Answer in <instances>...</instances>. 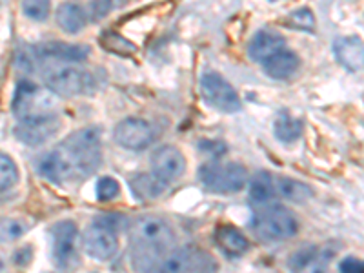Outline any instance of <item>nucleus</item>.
<instances>
[{
    "label": "nucleus",
    "mask_w": 364,
    "mask_h": 273,
    "mask_svg": "<svg viewBox=\"0 0 364 273\" xmlns=\"http://www.w3.org/2000/svg\"><path fill=\"white\" fill-rule=\"evenodd\" d=\"M102 162V142L97 126L77 129L63 144L42 155L37 171L53 184L84 181L99 170Z\"/></svg>",
    "instance_id": "1"
},
{
    "label": "nucleus",
    "mask_w": 364,
    "mask_h": 273,
    "mask_svg": "<svg viewBox=\"0 0 364 273\" xmlns=\"http://www.w3.org/2000/svg\"><path fill=\"white\" fill-rule=\"evenodd\" d=\"M177 245L171 226L161 217H142L132 226L129 259L136 272H161L162 262Z\"/></svg>",
    "instance_id": "2"
},
{
    "label": "nucleus",
    "mask_w": 364,
    "mask_h": 273,
    "mask_svg": "<svg viewBox=\"0 0 364 273\" xmlns=\"http://www.w3.org/2000/svg\"><path fill=\"white\" fill-rule=\"evenodd\" d=\"M42 80L57 97L86 95L95 87V79L82 68L68 66L66 63H46L42 66Z\"/></svg>",
    "instance_id": "3"
},
{
    "label": "nucleus",
    "mask_w": 364,
    "mask_h": 273,
    "mask_svg": "<svg viewBox=\"0 0 364 273\" xmlns=\"http://www.w3.org/2000/svg\"><path fill=\"white\" fill-rule=\"evenodd\" d=\"M57 106V95L50 87H41L28 79L17 82L11 100V112L18 120L51 115Z\"/></svg>",
    "instance_id": "4"
},
{
    "label": "nucleus",
    "mask_w": 364,
    "mask_h": 273,
    "mask_svg": "<svg viewBox=\"0 0 364 273\" xmlns=\"http://www.w3.org/2000/svg\"><path fill=\"white\" fill-rule=\"evenodd\" d=\"M253 233L264 242L291 239L299 233V220L294 211L281 204H266L253 217Z\"/></svg>",
    "instance_id": "5"
},
{
    "label": "nucleus",
    "mask_w": 364,
    "mask_h": 273,
    "mask_svg": "<svg viewBox=\"0 0 364 273\" xmlns=\"http://www.w3.org/2000/svg\"><path fill=\"white\" fill-rule=\"evenodd\" d=\"M199 181L211 193H237L248 184V171L239 162H208L200 166Z\"/></svg>",
    "instance_id": "6"
},
{
    "label": "nucleus",
    "mask_w": 364,
    "mask_h": 273,
    "mask_svg": "<svg viewBox=\"0 0 364 273\" xmlns=\"http://www.w3.org/2000/svg\"><path fill=\"white\" fill-rule=\"evenodd\" d=\"M51 257L57 268L79 266V228L73 220H58L51 226Z\"/></svg>",
    "instance_id": "7"
},
{
    "label": "nucleus",
    "mask_w": 364,
    "mask_h": 273,
    "mask_svg": "<svg viewBox=\"0 0 364 273\" xmlns=\"http://www.w3.org/2000/svg\"><path fill=\"white\" fill-rule=\"evenodd\" d=\"M200 91H203V97L208 106L215 108L217 112L232 115L242 108V102L237 95L235 87L217 71H206L200 77Z\"/></svg>",
    "instance_id": "8"
},
{
    "label": "nucleus",
    "mask_w": 364,
    "mask_h": 273,
    "mask_svg": "<svg viewBox=\"0 0 364 273\" xmlns=\"http://www.w3.org/2000/svg\"><path fill=\"white\" fill-rule=\"evenodd\" d=\"M82 248L91 259L106 262L119 252V235L117 230L100 217L86 228L82 235Z\"/></svg>",
    "instance_id": "9"
},
{
    "label": "nucleus",
    "mask_w": 364,
    "mask_h": 273,
    "mask_svg": "<svg viewBox=\"0 0 364 273\" xmlns=\"http://www.w3.org/2000/svg\"><path fill=\"white\" fill-rule=\"evenodd\" d=\"M219 264L213 257L203 248L184 246L177 248L166 257L161 272H215Z\"/></svg>",
    "instance_id": "10"
},
{
    "label": "nucleus",
    "mask_w": 364,
    "mask_h": 273,
    "mask_svg": "<svg viewBox=\"0 0 364 273\" xmlns=\"http://www.w3.org/2000/svg\"><path fill=\"white\" fill-rule=\"evenodd\" d=\"M113 139L120 148L129 149V151H142L149 148L155 139L154 128L149 122L139 117H128L120 120L113 129Z\"/></svg>",
    "instance_id": "11"
},
{
    "label": "nucleus",
    "mask_w": 364,
    "mask_h": 273,
    "mask_svg": "<svg viewBox=\"0 0 364 273\" xmlns=\"http://www.w3.org/2000/svg\"><path fill=\"white\" fill-rule=\"evenodd\" d=\"M63 122L55 113L44 117H35V119H26L18 122V126H15V136L18 141L26 146H31V148H37L42 146L44 142H48L50 139H53L58 133Z\"/></svg>",
    "instance_id": "12"
},
{
    "label": "nucleus",
    "mask_w": 364,
    "mask_h": 273,
    "mask_svg": "<svg viewBox=\"0 0 364 273\" xmlns=\"http://www.w3.org/2000/svg\"><path fill=\"white\" fill-rule=\"evenodd\" d=\"M38 63H84L91 53L86 44H66V42H44L33 46Z\"/></svg>",
    "instance_id": "13"
},
{
    "label": "nucleus",
    "mask_w": 364,
    "mask_h": 273,
    "mask_svg": "<svg viewBox=\"0 0 364 273\" xmlns=\"http://www.w3.org/2000/svg\"><path fill=\"white\" fill-rule=\"evenodd\" d=\"M151 170L164 182H173L186 171V157L175 146H161L151 155Z\"/></svg>",
    "instance_id": "14"
},
{
    "label": "nucleus",
    "mask_w": 364,
    "mask_h": 273,
    "mask_svg": "<svg viewBox=\"0 0 364 273\" xmlns=\"http://www.w3.org/2000/svg\"><path fill=\"white\" fill-rule=\"evenodd\" d=\"M333 57L348 71H363L364 42L359 37H339L333 42Z\"/></svg>",
    "instance_id": "15"
},
{
    "label": "nucleus",
    "mask_w": 364,
    "mask_h": 273,
    "mask_svg": "<svg viewBox=\"0 0 364 273\" xmlns=\"http://www.w3.org/2000/svg\"><path fill=\"white\" fill-rule=\"evenodd\" d=\"M286 48V41L281 33L273 31V29H261L252 37L248 44V57L253 63H264L266 58L275 55Z\"/></svg>",
    "instance_id": "16"
},
{
    "label": "nucleus",
    "mask_w": 364,
    "mask_h": 273,
    "mask_svg": "<svg viewBox=\"0 0 364 273\" xmlns=\"http://www.w3.org/2000/svg\"><path fill=\"white\" fill-rule=\"evenodd\" d=\"M55 21L64 33L77 35L86 28L90 18H87V9L80 2L68 0V2H63L58 6L57 13H55Z\"/></svg>",
    "instance_id": "17"
},
{
    "label": "nucleus",
    "mask_w": 364,
    "mask_h": 273,
    "mask_svg": "<svg viewBox=\"0 0 364 273\" xmlns=\"http://www.w3.org/2000/svg\"><path fill=\"white\" fill-rule=\"evenodd\" d=\"M262 68H264V73L272 77V79L286 80L297 73L299 68H301V58L297 57L295 51L282 48L281 51L266 58L264 63H262Z\"/></svg>",
    "instance_id": "18"
},
{
    "label": "nucleus",
    "mask_w": 364,
    "mask_h": 273,
    "mask_svg": "<svg viewBox=\"0 0 364 273\" xmlns=\"http://www.w3.org/2000/svg\"><path fill=\"white\" fill-rule=\"evenodd\" d=\"M213 239H215V245L219 246L220 252L224 255L232 257V259L242 257L250 250L248 237L230 224H223V226L217 228Z\"/></svg>",
    "instance_id": "19"
},
{
    "label": "nucleus",
    "mask_w": 364,
    "mask_h": 273,
    "mask_svg": "<svg viewBox=\"0 0 364 273\" xmlns=\"http://www.w3.org/2000/svg\"><path fill=\"white\" fill-rule=\"evenodd\" d=\"M168 188V182L162 181L159 175L151 173H136L129 178V190L135 195L136 200H154L161 197Z\"/></svg>",
    "instance_id": "20"
},
{
    "label": "nucleus",
    "mask_w": 364,
    "mask_h": 273,
    "mask_svg": "<svg viewBox=\"0 0 364 273\" xmlns=\"http://www.w3.org/2000/svg\"><path fill=\"white\" fill-rule=\"evenodd\" d=\"M250 203L257 208H262L277 197V186L273 184V177L268 171H257L250 178Z\"/></svg>",
    "instance_id": "21"
},
{
    "label": "nucleus",
    "mask_w": 364,
    "mask_h": 273,
    "mask_svg": "<svg viewBox=\"0 0 364 273\" xmlns=\"http://www.w3.org/2000/svg\"><path fill=\"white\" fill-rule=\"evenodd\" d=\"M277 193L284 197L286 200L295 204H304L314 197V190L308 186L306 182L297 181L291 177H279L277 181Z\"/></svg>",
    "instance_id": "22"
},
{
    "label": "nucleus",
    "mask_w": 364,
    "mask_h": 273,
    "mask_svg": "<svg viewBox=\"0 0 364 273\" xmlns=\"http://www.w3.org/2000/svg\"><path fill=\"white\" fill-rule=\"evenodd\" d=\"M273 133L281 142L291 144V142L299 141V136L302 135V120L295 119L290 113L281 112L273 122Z\"/></svg>",
    "instance_id": "23"
},
{
    "label": "nucleus",
    "mask_w": 364,
    "mask_h": 273,
    "mask_svg": "<svg viewBox=\"0 0 364 273\" xmlns=\"http://www.w3.org/2000/svg\"><path fill=\"white\" fill-rule=\"evenodd\" d=\"M99 42L104 50L113 55H119V57H129L136 51V46L117 31H104Z\"/></svg>",
    "instance_id": "24"
},
{
    "label": "nucleus",
    "mask_w": 364,
    "mask_h": 273,
    "mask_svg": "<svg viewBox=\"0 0 364 273\" xmlns=\"http://www.w3.org/2000/svg\"><path fill=\"white\" fill-rule=\"evenodd\" d=\"M28 232L29 224L24 219H15V217H2L0 219V242L18 240Z\"/></svg>",
    "instance_id": "25"
},
{
    "label": "nucleus",
    "mask_w": 364,
    "mask_h": 273,
    "mask_svg": "<svg viewBox=\"0 0 364 273\" xmlns=\"http://www.w3.org/2000/svg\"><path fill=\"white\" fill-rule=\"evenodd\" d=\"M18 184V168L8 154L0 151V193Z\"/></svg>",
    "instance_id": "26"
},
{
    "label": "nucleus",
    "mask_w": 364,
    "mask_h": 273,
    "mask_svg": "<svg viewBox=\"0 0 364 273\" xmlns=\"http://www.w3.org/2000/svg\"><path fill=\"white\" fill-rule=\"evenodd\" d=\"M284 24L291 29H299V31H308V33H314L315 31V15L311 13V9L301 8L291 11L288 17L284 18Z\"/></svg>",
    "instance_id": "27"
},
{
    "label": "nucleus",
    "mask_w": 364,
    "mask_h": 273,
    "mask_svg": "<svg viewBox=\"0 0 364 273\" xmlns=\"http://www.w3.org/2000/svg\"><path fill=\"white\" fill-rule=\"evenodd\" d=\"M318 259L321 257H318L317 246H304V248H301L290 257L288 266H290V269H306L315 266Z\"/></svg>",
    "instance_id": "28"
},
{
    "label": "nucleus",
    "mask_w": 364,
    "mask_h": 273,
    "mask_svg": "<svg viewBox=\"0 0 364 273\" xmlns=\"http://www.w3.org/2000/svg\"><path fill=\"white\" fill-rule=\"evenodd\" d=\"M22 11L35 22H44L50 17L51 0H22Z\"/></svg>",
    "instance_id": "29"
},
{
    "label": "nucleus",
    "mask_w": 364,
    "mask_h": 273,
    "mask_svg": "<svg viewBox=\"0 0 364 273\" xmlns=\"http://www.w3.org/2000/svg\"><path fill=\"white\" fill-rule=\"evenodd\" d=\"M119 193H120V184L117 178L106 175V177H100L99 181H97L95 195L100 203H109V200H113L115 197H119Z\"/></svg>",
    "instance_id": "30"
},
{
    "label": "nucleus",
    "mask_w": 364,
    "mask_h": 273,
    "mask_svg": "<svg viewBox=\"0 0 364 273\" xmlns=\"http://www.w3.org/2000/svg\"><path fill=\"white\" fill-rule=\"evenodd\" d=\"M113 0H91L90 9H87V18L90 21H100L106 15L112 13Z\"/></svg>",
    "instance_id": "31"
},
{
    "label": "nucleus",
    "mask_w": 364,
    "mask_h": 273,
    "mask_svg": "<svg viewBox=\"0 0 364 273\" xmlns=\"http://www.w3.org/2000/svg\"><path fill=\"white\" fill-rule=\"evenodd\" d=\"M339 269L344 273H363L364 261H360L357 257H346L344 261H341Z\"/></svg>",
    "instance_id": "32"
},
{
    "label": "nucleus",
    "mask_w": 364,
    "mask_h": 273,
    "mask_svg": "<svg viewBox=\"0 0 364 273\" xmlns=\"http://www.w3.org/2000/svg\"><path fill=\"white\" fill-rule=\"evenodd\" d=\"M31 255H33V250L29 248V246H24L22 250L15 252V257H13V261L17 266H28L29 261H31Z\"/></svg>",
    "instance_id": "33"
},
{
    "label": "nucleus",
    "mask_w": 364,
    "mask_h": 273,
    "mask_svg": "<svg viewBox=\"0 0 364 273\" xmlns=\"http://www.w3.org/2000/svg\"><path fill=\"white\" fill-rule=\"evenodd\" d=\"M0 269H2V261H0Z\"/></svg>",
    "instance_id": "34"
},
{
    "label": "nucleus",
    "mask_w": 364,
    "mask_h": 273,
    "mask_svg": "<svg viewBox=\"0 0 364 273\" xmlns=\"http://www.w3.org/2000/svg\"><path fill=\"white\" fill-rule=\"evenodd\" d=\"M269 2H277V0H269Z\"/></svg>",
    "instance_id": "35"
}]
</instances>
